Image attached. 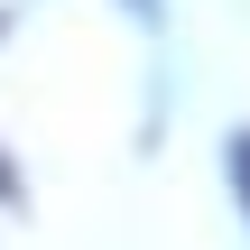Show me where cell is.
Returning a JSON list of instances; mask_svg holds the SVG:
<instances>
[{"label":"cell","mask_w":250,"mask_h":250,"mask_svg":"<svg viewBox=\"0 0 250 250\" xmlns=\"http://www.w3.org/2000/svg\"><path fill=\"white\" fill-rule=\"evenodd\" d=\"M0 195H19V176H9V158H0Z\"/></svg>","instance_id":"7a4b0ae2"},{"label":"cell","mask_w":250,"mask_h":250,"mask_svg":"<svg viewBox=\"0 0 250 250\" xmlns=\"http://www.w3.org/2000/svg\"><path fill=\"white\" fill-rule=\"evenodd\" d=\"M232 186H241V204H250V139L232 148Z\"/></svg>","instance_id":"6da1fadb"}]
</instances>
